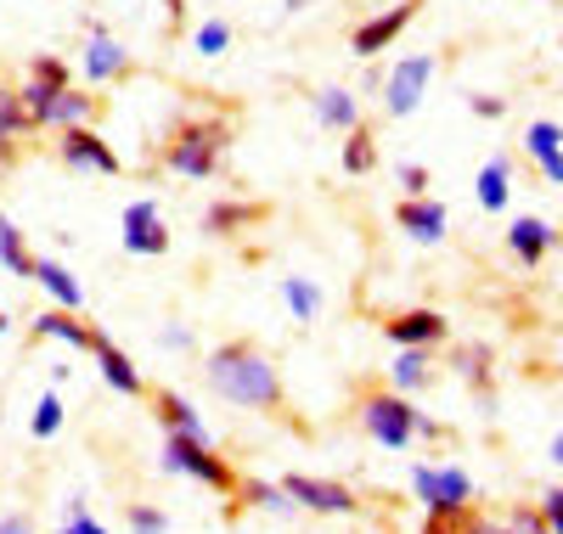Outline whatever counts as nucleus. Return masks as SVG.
<instances>
[{
    "instance_id": "obj_1",
    "label": "nucleus",
    "mask_w": 563,
    "mask_h": 534,
    "mask_svg": "<svg viewBox=\"0 0 563 534\" xmlns=\"http://www.w3.org/2000/svg\"><path fill=\"white\" fill-rule=\"evenodd\" d=\"M209 388L231 405H249V411H282V377L276 366L254 349V344H220L209 355Z\"/></svg>"
},
{
    "instance_id": "obj_2",
    "label": "nucleus",
    "mask_w": 563,
    "mask_h": 534,
    "mask_svg": "<svg viewBox=\"0 0 563 534\" xmlns=\"http://www.w3.org/2000/svg\"><path fill=\"white\" fill-rule=\"evenodd\" d=\"M225 141H231V130H225V124H214V119H198V124H186V130L169 141L164 164H169L175 175H186V180H214V169H220V153H225Z\"/></svg>"
},
{
    "instance_id": "obj_3",
    "label": "nucleus",
    "mask_w": 563,
    "mask_h": 534,
    "mask_svg": "<svg viewBox=\"0 0 563 534\" xmlns=\"http://www.w3.org/2000/svg\"><path fill=\"white\" fill-rule=\"evenodd\" d=\"M164 472L198 478V483H209L214 496H231V490H238V472H231V467L214 456V445L186 440V433H164Z\"/></svg>"
},
{
    "instance_id": "obj_4",
    "label": "nucleus",
    "mask_w": 563,
    "mask_h": 534,
    "mask_svg": "<svg viewBox=\"0 0 563 534\" xmlns=\"http://www.w3.org/2000/svg\"><path fill=\"white\" fill-rule=\"evenodd\" d=\"M361 422H366V433H372L384 450H406V445L417 440V405L400 400V394H372V400L361 405Z\"/></svg>"
},
{
    "instance_id": "obj_5",
    "label": "nucleus",
    "mask_w": 563,
    "mask_h": 534,
    "mask_svg": "<svg viewBox=\"0 0 563 534\" xmlns=\"http://www.w3.org/2000/svg\"><path fill=\"white\" fill-rule=\"evenodd\" d=\"M411 490H417V501L429 512H467V501H474V478H467L462 467H417Z\"/></svg>"
},
{
    "instance_id": "obj_6",
    "label": "nucleus",
    "mask_w": 563,
    "mask_h": 534,
    "mask_svg": "<svg viewBox=\"0 0 563 534\" xmlns=\"http://www.w3.org/2000/svg\"><path fill=\"white\" fill-rule=\"evenodd\" d=\"M282 490H288L294 507H305V512H327V518H355L361 512V501L344 490V483H327V478L288 472V478H282Z\"/></svg>"
},
{
    "instance_id": "obj_7",
    "label": "nucleus",
    "mask_w": 563,
    "mask_h": 534,
    "mask_svg": "<svg viewBox=\"0 0 563 534\" xmlns=\"http://www.w3.org/2000/svg\"><path fill=\"white\" fill-rule=\"evenodd\" d=\"M124 254H135V259H158V254H169V231H164V214H158V203L153 198H141V203H130L124 209Z\"/></svg>"
},
{
    "instance_id": "obj_8",
    "label": "nucleus",
    "mask_w": 563,
    "mask_h": 534,
    "mask_svg": "<svg viewBox=\"0 0 563 534\" xmlns=\"http://www.w3.org/2000/svg\"><path fill=\"white\" fill-rule=\"evenodd\" d=\"M429 79H434V57H406V63H395V74L384 79V113H389V119L417 113Z\"/></svg>"
},
{
    "instance_id": "obj_9",
    "label": "nucleus",
    "mask_w": 563,
    "mask_h": 534,
    "mask_svg": "<svg viewBox=\"0 0 563 534\" xmlns=\"http://www.w3.org/2000/svg\"><path fill=\"white\" fill-rule=\"evenodd\" d=\"M57 158L68 164V169H90V175H119V158H113V147L97 135V130H85V124H74V130H63V141H57Z\"/></svg>"
},
{
    "instance_id": "obj_10",
    "label": "nucleus",
    "mask_w": 563,
    "mask_h": 534,
    "mask_svg": "<svg viewBox=\"0 0 563 534\" xmlns=\"http://www.w3.org/2000/svg\"><path fill=\"white\" fill-rule=\"evenodd\" d=\"M384 332H389L395 349H434V344H445L451 321H445L440 310H406V315L384 321Z\"/></svg>"
},
{
    "instance_id": "obj_11",
    "label": "nucleus",
    "mask_w": 563,
    "mask_h": 534,
    "mask_svg": "<svg viewBox=\"0 0 563 534\" xmlns=\"http://www.w3.org/2000/svg\"><path fill=\"white\" fill-rule=\"evenodd\" d=\"M417 18V0H406V7H395V12H378V18H366L355 34H350V52L355 57H378V52H389V45L406 34V23Z\"/></svg>"
},
{
    "instance_id": "obj_12",
    "label": "nucleus",
    "mask_w": 563,
    "mask_h": 534,
    "mask_svg": "<svg viewBox=\"0 0 563 534\" xmlns=\"http://www.w3.org/2000/svg\"><path fill=\"white\" fill-rule=\"evenodd\" d=\"M395 225H400L411 242H445L451 214H445V203H434V198H406V203L395 209Z\"/></svg>"
},
{
    "instance_id": "obj_13",
    "label": "nucleus",
    "mask_w": 563,
    "mask_h": 534,
    "mask_svg": "<svg viewBox=\"0 0 563 534\" xmlns=\"http://www.w3.org/2000/svg\"><path fill=\"white\" fill-rule=\"evenodd\" d=\"M130 74V57H124V45L102 29H90V45H85V79L90 85H102V79H119Z\"/></svg>"
},
{
    "instance_id": "obj_14",
    "label": "nucleus",
    "mask_w": 563,
    "mask_h": 534,
    "mask_svg": "<svg viewBox=\"0 0 563 534\" xmlns=\"http://www.w3.org/2000/svg\"><path fill=\"white\" fill-rule=\"evenodd\" d=\"M525 147H530V158L541 164V175H547L552 186H563V130H558L552 119H536V124H530Z\"/></svg>"
},
{
    "instance_id": "obj_15",
    "label": "nucleus",
    "mask_w": 563,
    "mask_h": 534,
    "mask_svg": "<svg viewBox=\"0 0 563 534\" xmlns=\"http://www.w3.org/2000/svg\"><path fill=\"white\" fill-rule=\"evenodd\" d=\"M507 248L519 254V265H541L547 259V248H552V225L547 220H536V214H525V220H512L507 225Z\"/></svg>"
},
{
    "instance_id": "obj_16",
    "label": "nucleus",
    "mask_w": 563,
    "mask_h": 534,
    "mask_svg": "<svg viewBox=\"0 0 563 534\" xmlns=\"http://www.w3.org/2000/svg\"><path fill=\"white\" fill-rule=\"evenodd\" d=\"M158 405V422H164V433H186V440H203V445H214V433H209V422L192 411V400H180V394H164L153 400Z\"/></svg>"
},
{
    "instance_id": "obj_17",
    "label": "nucleus",
    "mask_w": 563,
    "mask_h": 534,
    "mask_svg": "<svg viewBox=\"0 0 563 534\" xmlns=\"http://www.w3.org/2000/svg\"><path fill=\"white\" fill-rule=\"evenodd\" d=\"M90 355H97V366H102L108 388H119L124 400H135V394H141V371L130 366V355H124V349H113V337H108V332H97V349H90Z\"/></svg>"
},
{
    "instance_id": "obj_18",
    "label": "nucleus",
    "mask_w": 563,
    "mask_h": 534,
    "mask_svg": "<svg viewBox=\"0 0 563 534\" xmlns=\"http://www.w3.org/2000/svg\"><path fill=\"white\" fill-rule=\"evenodd\" d=\"M34 337H57V344H68V349H97V326L74 321V310H45V315H34Z\"/></svg>"
},
{
    "instance_id": "obj_19",
    "label": "nucleus",
    "mask_w": 563,
    "mask_h": 534,
    "mask_svg": "<svg viewBox=\"0 0 563 534\" xmlns=\"http://www.w3.org/2000/svg\"><path fill=\"white\" fill-rule=\"evenodd\" d=\"M316 124L321 130H355L361 124V108H355V96L350 90H339V85H327V90H316Z\"/></svg>"
},
{
    "instance_id": "obj_20",
    "label": "nucleus",
    "mask_w": 563,
    "mask_h": 534,
    "mask_svg": "<svg viewBox=\"0 0 563 534\" xmlns=\"http://www.w3.org/2000/svg\"><path fill=\"white\" fill-rule=\"evenodd\" d=\"M29 281H40L45 293L57 299V310H85V293H79V281L57 265V259H34V270H29Z\"/></svg>"
},
{
    "instance_id": "obj_21",
    "label": "nucleus",
    "mask_w": 563,
    "mask_h": 534,
    "mask_svg": "<svg viewBox=\"0 0 563 534\" xmlns=\"http://www.w3.org/2000/svg\"><path fill=\"white\" fill-rule=\"evenodd\" d=\"M429 360H434V349H395V388L400 394H411V388H422L434 377Z\"/></svg>"
},
{
    "instance_id": "obj_22",
    "label": "nucleus",
    "mask_w": 563,
    "mask_h": 534,
    "mask_svg": "<svg viewBox=\"0 0 563 534\" xmlns=\"http://www.w3.org/2000/svg\"><path fill=\"white\" fill-rule=\"evenodd\" d=\"M282 304L294 310V321H316L321 315V287L305 276H282Z\"/></svg>"
},
{
    "instance_id": "obj_23",
    "label": "nucleus",
    "mask_w": 563,
    "mask_h": 534,
    "mask_svg": "<svg viewBox=\"0 0 563 534\" xmlns=\"http://www.w3.org/2000/svg\"><path fill=\"white\" fill-rule=\"evenodd\" d=\"M507 175H512V169H507V158H501V153H496V158H490V164L479 169V186H474V191H479V203H485V214L507 209Z\"/></svg>"
},
{
    "instance_id": "obj_24",
    "label": "nucleus",
    "mask_w": 563,
    "mask_h": 534,
    "mask_svg": "<svg viewBox=\"0 0 563 534\" xmlns=\"http://www.w3.org/2000/svg\"><path fill=\"white\" fill-rule=\"evenodd\" d=\"M254 220H260V203H214L203 214V231L209 236H231L238 225H254Z\"/></svg>"
},
{
    "instance_id": "obj_25",
    "label": "nucleus",
    "mask_w": 563,
    "mask_h": 534,
    "mask_svg": "<svg viewBox=\"0 0 563 534\" xmlns=\"http://www.w3.org/2000/svg\"><path fill=\"white\" fill-rule=\"evenodd\" d=\"M29 130V113L18 102V90H0V158H12V141Z\"/></svg>"
},
{
    "instance_id": "obj_26",
    "label": "nucleus",
    "mask_w": 563,
    "mask_h": 534,
    "mask_svg": "<svg viewBox=\"0 0 563 534\" xmlns=\"http://www.w3.org/2000/svg\"><path fill=\"white\" fill-rule=\"evenodd\" d=\"M0 265H7L12 276H29L34 270V259H29V248H23V231L0 214Z\"/></svg>"
},
{
    "instance_id": "obj_27",
    "label": "nucleus",
    "mask_w": 563,
    "mask_h": 534,
    "mask_svg": "<svg viewBox=\"0 0 563 534\" xmlns=\"http://www.w3.org/2000/svg\"><path fill=\"white\" fill-rule=\"evenodd\" d=\"M350 141H344V169L350 175H372V169H378V147H372V135L355 124V130H344Z\"/></svg>"
},
{
    "instance_id": "obj_28",
    "label": "nucleus",
    "mask_w": 563,
    "mask_h": 534,
    "mask_svg": "<svg viewBox=\"0 0 563 534\" xmlns=\"http://www.w3.org/2000/svg\"><path fill=\"white\" fill-rule=\"evenodd\" d=\"M243 496H249L254 507H265V512H276V518H288V512H299V507H294V496H288V490H282V483H260V478H254V483H249V490H243Z\"/></svg>"
},
{
    "instance_id": "obj_29",
    "label": "nucleus",
    "mask_w": 563,
    "mask_h": 534,
    "mask_svg": "<svg viewBox=\"0 0 563 534\" xmlns=\"http://www.w3.org/2000/svg\"><path fill=\"white\" fill-rule=\"evenodd\" d=\"M85 119H90V96H79V90L68 85V90L57 96V108H52V124H57V130H74V124H85Z\"/></svg>"
},
{
    "instance_id": "obj_30",
    "label": "nucleus",
    "mask_w": 563,
    "mask_h": 534,
    "mask_svg": "<svg viewBox=\"0 0 563 534\" xmlns=\"http://www.w3.org/2000/svg\"><path fill=\"white\" fill-rule=\"evenodd\" d=\"M29 427H34V440H57V433H63V400H57V394H45V400L34 405Z\"/></svg>"
},
{
    "instance_id": "obj_31",
    "label": "nucleus",
    "mask_w": 563,
    "mask_h": 534,
    "mask_svg": "<svg viewBox=\"0 0 563 534\" xmlns=\"http://www.w3.org/2000/svg\"><path fill=\"white\" fill-rule=\"evenodd\" d=\"M456 371L479 388V382L490 377V349H485V344H462V349H456Z\"/></svg>"
},
{
    "instance_id": "obj_32",
    "label": "nucleus",
    "mask_w": 563,
    "mask_h": 534,
    "mask_svg": "<svg viewBox=\"0 0 563 534\" xmlns=\"http://www.w3.org/2000/svg\"><path fill=\"white\" fill-rule=\"evenodd\" d=\"M192 45H198L203 57H220L225 45H231V23H220V18H214V23H203V29L192 34Z\"/></svg>"
},
{
    "instance_id": "obj_33",
    "label": "nucleus",
    "mask_w": 563,
    "mask_h": 534,
    "mask_svg": "<svg viewBox=\"0 0 563 534\" xmlns=\"http://www.w3.org/2000/svg\"><path fill=\"white\" fill-rule=\"evenodd\" d=\"M63 534H108L97 518H90V507H85V496H74L68 501V523H63Z\"/></svg>"
},
{
    "instance_id": "obj_34",
    "label": "nucleus",
    "mask_w": 563,
    "mask_h": 534,
    "mask_svg": "<svg viewBox=\"0 0 563 534\" xmlns=\"http://www.w3.org/2000/svg\"><path fill=\"white\" fill-rule=\"evenodd\" d=\"M130 534H169V518L158 507H130Z\"/></svg>"
},
{
    "instance_id": "obj_35",
    "label": "nucleus",
    "mask_w": 563,
    "mask_h": 534,
    "mask_svg": "<svg viewBox=\"0 0 563 534\" xmlns=\"http://www.w3.org/2000/svg\"><path fill=\"white\" fill-rule=\"evenodd\" d=\"M422 534H467V512H429Z\"/></svg>"
},
{
    "instance_id": "obj_36",
    "label": "nucleus",
    "mask_w": 563,
    "mask_h": 534,
    "mask_svg": "<svg viewBox=\"0 0 563 534\" xmlns=\"http://www.w3.org/2000/svg\"><path fill=\"white\" fill-rule=\"evenodd\" d=\"M507 534H552V529H547L541 512H512V518H507Z\"/></svg>"
},
{
    "instance_id": "obj_37",
    "label": "nucleus",
    "mask_w": 563,
    "mask_h": 534,
    "mask_svg": "<svg viewBox=\"0 0 563 534\" xmlns=\"http://www.w3.org/2000/svg\"><path fill=\"white\" fill-rule=\"evenodd\" d=\"M395 175H400V186H406V198H422V186H429V169H422V164H400Z\"/></svg>"
},
{
    "instance_id": "obj_38",
    "label": "nucleus",
    "mask_w": 563,
    "mask_h": 534,
    "mask_svg": "<svg viewBox=\"0 0 563 534\" xmlns=\"http://www.w3.org/2000/svg\"><path fill=\"white\" fill-rule=\"evenodd\" d=\"M29 74H34V79H52V85H68V68H63L57 57H34Z\"/></svg>"
},
{
    "instance_id": "obj_39",
    "label": "nucleus",
    "mask_w": 563,
    "mask_h": 534,
    "mask_svg": "<svg viewBox=\"0 0 563 534\" xmlns=\"http://www.w3.org/2000/svg\"><path fill=\"white\" fill-rule=\"evenodd\" d=\"M467 108H474L479 119H501V113H507V102H501V96H467Z\"/></svg>"
},
{
    "instance_id": "obj_40",
    "label": "nucleus",
    "mask_w": 563,
    "mask_h": 534,
    "mask_svg": "<svg viewBox=\"0 0 563 534\" xmlns=\"http://www.w3.org/2000/svg\"><path fill=\"white\" fill-rule=\"evenodd\" d=\"M541 518H547V529H552V534H563V490H552V496H547Z\"/></svg>"
},
{
    "instance_id": "obj_41",
    "label": "nucleus",
    "mask_w": 563,
    "mask_h": 534,
    "mask_svg": "<svg viewBox=\"0 0 563 534\" xmlns=\"http://www.w3.org/2000/svg\"><path fill=\"white\" fill-rule=\"evenodd\" d=\"M158 344H164V349H192V332H186V326H164Z\"/></svg>"
},
{
    "instance_id": "obj_42",
    "label": "nucleus",
    "mask_w": 563,
    "mask_h": 534,
    "mask_svg": "<svg viewBox=\"0 0 563 534\" xmlns=\"http://www.w3.org/2000/svg\"><path fill=\"white\" fill-rule=\"evenodd\" d=\"M0 534H34V523L23 512H12V518H0Z\"/></svg>"
},
{
    "instance_id": "obj_43",
    "label": "nucleus",
    "mask_w": 563,
    "mask_h": 534,
    "mask_svg": "<svg viewBox=\"0 0 563 534\" xmlns=\"http://www.w3.org/2000/svg\"><path fill=\"white\" fill-rule=\"evenodd\" d=\"M467 534H507V523H479V518H467Z\"/></svg>"
},
{
    "instance_id": "obj_44",
    "label": "nucleus",
    "mask_w": 563,
    "mask_h": 534,
    "mask_svg": "<svg viewBox=\"0 0 563 534\" xmlns=\"http://www.w3.org/2000/svg\"><path fill=\"white\" fill-rule=\"evenodd\" d=\"M552 461H558V467H563V440H552Z\"/></svg>"
},
{
    "instance_id": "obj_45",
    "label": "nucleus",
    "mask_w": 563,
    "mask_h": 534,
    "mask_svg": "<svg viewBox=\"0 0 563 534\" xmlns=\"http://www.w3.org/2000/svg\"><path fill=\"white\" fill-rule=\"evenodd\" d=\"M7 326H12V321H7V315H0V337H7Z\"/></svg>"
}]
</instances>
